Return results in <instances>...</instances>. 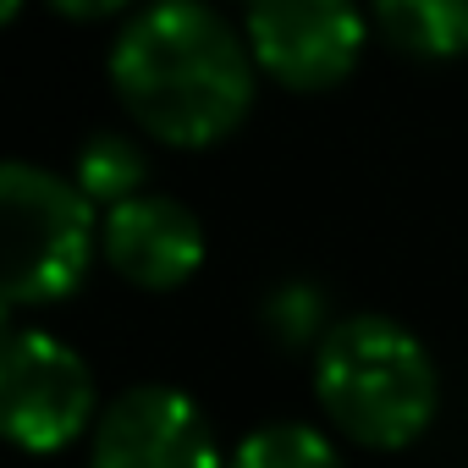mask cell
I'll return each instance as SVG.
<instances>
[{
    "label": "cell",
    "instance_id": "obj_1",
    "mask_svg": "<svg viewBox=\"0 0 468 468\" xmlns=\"http://www.w3.org/2000/svg\"><path fill=\"white\" fill-rule=\"evenodd\" d=\"M254 56L209 0H149L111 45V89L138 133L209 149L254 111Z\"/></svg>",
    "mask_w": 468,
    "mask_h": 468
},
{
    "label": "cell",
    "instance_id": "obj_2",
    "mask_svg": "<svg viewBox=\"0 0 468 468\" xmlns=\"http://www.w3.org/2000/svg\"><path fill=\"white\" fill-rule=\"evenodd\" d=\"M314 397L325 419L369 452L413 446L441 402L430 347L391 314L336 320L314 353Z\"/></svg>",
    "mask_w": 468,
    "mask_h": 468
},
{
    "label": "cell",
    "instance_id": "obj_3",
    "mask_svg": "<svg viewBox=\"0 0 468 468\" xmlns=\"http://www.w3.org/2000/svg\"><path fill=\"white\" fill-rule=\"evenodd\" d=\"M0 220H6V303L39 309L78 292L94 265L100 226L94 204L72 176H56L28 160L0 165Z\"/></svg>",
    "mask_w": 468,
    "mask_h": 468
},
{
    "label": "cell",
    "instance_id": "obj_4",
    "mask_svg": "<svg viewBox=\"0 0 468 468\" xmlns=\"http://www.w3.org/2000/svg\"><path fill=\"white\" fill-rule=\"evenodd\" d=\"M100 413L105 408L78 347H67L50 331L6 336V347H0V419L23 452L50 457L72 446L89 424H100Z\"/></svg>",
    "mask_w": 468,
    "mask_h": 468
},
{
    "label": "cell",
    "instance_id": "obj_5",
    "mask_svg": "<svg viewBox=\"0 0 468 468\" xmlns=\"http://www.w3.org/2000/svg\"><path fill=\"white\" fill-rule=\"evenodd\" d=\"M243 39L271 83L292 94H325L353 78L369 23L358 0H249Z\"/></svg>",
    "mask_w": 468,
    "mask_h": 468
},
{
    "label": "cell",
    "instance_id": "obj_6",
    "mask_svg": "<svg viewBox=\"0 0 468 468\" xmlns=\"http://www.w3.org/2000/svg\"><path fill=\"white\" fill-rule=\"evenodd\" d=\"M89 468H220V446L187 391L133 386L105 402L89 435Z\"/></svg>",
    "mask_w": 468,
    "mask_h": 468
},
{
    "label": "cell",
    "instance_id": "obj_7",
    "mask_svg": "<svg viewBox=\"0 0 468 468\" xmlns=\"http://www.w3.org/2000/svg\"><path fill=\"white\" fill-rule=\"evenodd\" d=\"M100 254L111 271L144 292H176L204 265V226L187 204L165 193H138L116 204L100 226Z\"/></svg>",
    "mask_w": 468,
    "mask_h": 468
},
{
    "label": "cell",
    "instance_id": "obj_8",
    "mask_svg": "<svg viewBox=\"0 0 468 468\" xmlns=\"http://www.w3.org/2000/svg\"><path fill=\"white\" fill-rule=\"evenodd\" d=\"M369 17L402 56L419 61L468 56V0H369Z\"/></svg>",
    "mask_w": 468,
    "mask_h": 468
},
{
    "label": "cell",
    "instance_id": "obj_9",
    "mask_svg": "<svg viewBox=\"0 0 468 468\" xmlns=\"http://www.w3.org/2000/svg\"><path fill=\"white\" fill-rule=\"evenodd\" d=\"M144 176H149V160H144V149L133 144V138H122V133H94V138H83V149H78V165H72V182L83 187V198L89 204H127V198H138L144 193Z\"/></svg>",
    "mask_w": 468,
    "mask_h": 468
},
{
    "label": "cell",
    "instance_id": "obj_10",
    "mask_svg": "<svg viewBox=\"0 0 468 468\" xmlns=\"http://www.w3.org/2000/svg\"><path fill=\"white\" fill-rule=\"evenodd\" d=\"M226 468H342V452L331 446V435L282 419V424L249 430L238 446H231Z\"/></svg>",
    "mask_w": 468,
    "mask_h": 468
},
{
    "label": "cell",
    "instance_id": "obj_11",
    "mask_svg": "<svg viewBox=\"0 0 468 468\" xmlns=\"http://www.w3.org/2000/svg\"><path fill=\"white\" fill-rule=\"evenodd\" d=\"M331 309H325V292L314 287V282H282V287H271L265 292V303H260V325H265V336L276 342V347H287V353H320V342L331 336V320H325Z\"/></svg>",
    "mask_w": 468,
    "mask_h": 468
},
{
    "label": "cell",
    "instance_id": "obj_12",
    "mask_svg": "<svg viewBox=\"0 0 468 468\" xmlns=\"http://www.w3.org/2000/svg\"><path fill=\"white\" fill-rule=\"evenodd\" d=\"M50 12H61L67 23H111V17H122L133 0H45Z\"/></svg>",
    "mask_w": 468,
    "mask_h": 468
},
{
    "label": "cell",
    "instance_id": "obj_13",
    "mask_svg": "<svg viewBox=\"0 0 468 468\" xmlns=\"http://www.w3.org/2000/svg\"><path fill=\"white\" fill-rule=\"evenodd\" d=\"M0 17H6V23H17V17H23V0H0Z\"/></svg>",
    "mask_w": 468,
    "mask_h": 468
}]
</instances>
